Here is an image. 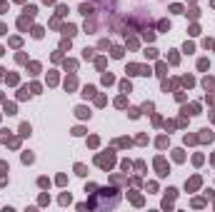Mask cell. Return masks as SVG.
<instances>
[{"mask_svg":"<svg viewBox=\"0 0 215 212\" xmlns=\"http://www.w3.org/2000/svg\"><path fill=\"white\" fill-rule=\"evenodd\" d=\"M100 192H103V202H95L93 207H115V205L120 202L118 190H100Z\"/></svg>","mask_w":215,"mask_h":212,"instance_id":"1","label":"cell"},{"mask_svg":"<svg viewBox=\"0 0 215 212\" xmlns=\"http://www.w3.org/2000/svg\"><path fill=\"white\" fill-rule=\"evenodd\" d=\"M113 162H115V155H113V152H108V155H100V157H98V165H100L103 170H108L110 165H113Z\"/></svg>","mask_w":215,"mask_h":212,"instance_id":"2","label":"cell"},{"mask_svg":"<svg viewBox=\"0 0 215 212\" xmlns=\"http://www.w3.org/2000/svg\"><path fill=\"white\" fill-rule=\"evenodd\" d=\"M155 167L160 170V175H168V165H165V160H163V157H158V160H155Z\"/></svg>","mask_w":215,"mask_h":212,"instance_id":"3","label":"cell"},{"mask_svg":"<svg viewBox=\"0 0 215 212\" xmlns=\"http://www.w3.org/2000/svg\"><path fill=\"white\" fill-rule=\"evenodd\" d=\"M83 95H85V97H93V95H95V87H93V85H88V87L83 90Z\"/></svg>","mask_w":215,"mask_h":212,"instance_id":"4","label":"cell"},{"mask_svg":"<svg viewBox=\"0 0 215 212\" xmlns=\"http://www.w3.org/2000/svg\"><path fill=\"white\" fill-rule=\"evenodd\" d=\"M75 112H78V117H90V110H85V107H78Z\"/></svg>","mask_w":215,"mask_h":212,"instance_id":"5","label":"cell"},{"mask_svg":"<svg viewBox=\"0 0 215 212\" xmlns=\"http://www.w3.org/2000/svg\"><path fill=\"white\" fill-rule=\"evenodd\" d=\"M120 90H123V93H130V82L123 80V82H120Z\"/></svg>","mask_w":215,"mask_h":212,"instance_id":"6","label":"cell"},{"mask_svg":"<svg viewBox=\"0 0 215 212\" xmlns=\"http://www.w3.org/2000/svg\"><path fill=\"white\" fill-rule=\"evenodd\" d=\"M203 85H205V90H208V87H215V80H210V77H205V80H203Z\"/></svg>","mask_w":215,"mask_h":212,"instance_id":"7","label":"cell"},{"mask_svg":"<svg viewBox=\"0 0 215 212\" xmlns=\"http://www.w3.org/2000/svg\"><path fill=\"white\" fill-rule=\"evenodd\" d=\"M63 33H65V35H75V27H73V25H65Z\"/></svg>","mask_w":215,"mask_h":212,"instance_id":"8","label":"cell"},{"mask_svg":"<svg viewBox=\"0 0 215 212\" xmlns=\"http://www.w3.org/2000/svg\"><path fill=\"white\" fill-rule=\"evenodd\" d=\"M198 67H200V70H208V67H210V62H208V60H200Z\"/></svg>","mask_w":215,"mask_h":212,"instance_id":"9","label":"cell"},{"mask_svg":"<svg viewBox=\"0 0 215 212\" xmlns=\"http://www.w3.org/2000/svg\"><path fill=\"white\" fill-rule=\"evenodd\" d=\"M113 80H115V77H113V75H108V73H105V75H103V82H105V85H110V82H113Z\"/></svg>","mask_w":215,"mask_h":212,"instance_id":"10","label":"cell"},{"mask_svg":"<svg viewBox=\"0 0 215 212\" xmlns=\"http://www.w3.org/2000/svg\"><path fill=\"white\" fill-rule=\"evenodd\" d=\"M113 58H123V50H120V47H113Z\"/></svg>","mask_w":215,"mask_h":212,"instance_id":"11","label":"cell"},{"mask_svg":"<svg viewBox=\"0 0 215 212\" xmlns=\"http://www.w3.org/2000/svg\"><path fill=\"white\" fill-rule=\"evenodd\" d=\"M75 172H78V175H88V172H85V167H83V165H75Z\"/></svg>","mask_w":215,"mask_h":212,"instance_id":"12","label":"cell"},{"mask_svg":"<svg viewBox=\"0 0 215 212\" xmlns=\"http://www.w3.org/2000/svg\"><path fill=\"white\" fill-rule=\"evenodd\" d=\"M3 73H5V70H3V67H0V77H3Z\"/></svg>","mask_w":215,"mask_h":212,"instance_id":"13","label":"cell"}]
</instances>
